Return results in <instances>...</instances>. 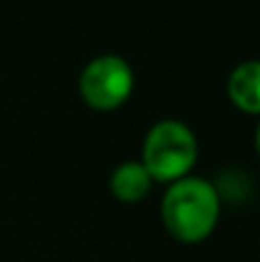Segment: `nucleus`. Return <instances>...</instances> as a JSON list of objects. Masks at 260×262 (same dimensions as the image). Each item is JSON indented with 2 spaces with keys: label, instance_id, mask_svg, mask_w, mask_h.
Returning <instances> with one entry per match:
<instances>
[{
  "label": "nucleus",
  "instance_id": "obj_1",
  "mask_svg": "<svg viewBox=\"0 0 260 262\" xmlns=\"http://www.w3.org/2000/svg\"><path fill=\"white\" fill-rule=\"evenodd\" d=\"M161 221L170 237L182 244H198L214 232L221 216V191L201 175L170 182L161 195Z\"/></svg>",
  "mask_w": 260,
  "mask_h": 262
},
{
  "label": "nucleus",
  "instance_id": "obj_2",
  "mask_svg": "<svg viewBox=\"0 0 260 262\" xmlns=\"http://www.w3.org/2000/svg\"><path fill=\"white\" fill-rule=\"evenodd\" d=\"M198 159V138L184 120L166 118L147 129L141 147V161L157 182L180 180L191 175Z\"/></svg>",
  "mask_w": 260,
  "mask_h": 262
},
{
  "label": "nucleus",
  "instance_id": "obj_3",
  "mask_svg": "<svg viewBox=\"0 0 260 262\" xmlns=\"http://www.w3.org/2000/svg\"><path fill=\"white\" fill-rule=\"evenodd\" d=\"M134 81V67L127 58L118 53H101L81 69L78 92L92 108L113 111L132 97Z\"/></svg>",
  "mask_w": 260,
  "mask_h": 262
},
{
  "label": "nucleus",
  "instance_id": "obj_4",
  "mask_svg": "<svg viewBox=\"0 0 260 262\" xmlns=\"http://www.w3.org/2000/svg\"><path fill=\"white\" fill-rule=\"evenodd\" d=\"M228 97L240 111L260 115V60H244L230 72Z\"/></svg>",
  "mask_w": 260,
  "mask_h": 262
},
{
  "label": "nucleus",
  "instance_id": "obj_5",
  "mask_svg": "<svg viewBox=\"0 0 260 262\" xmlns=\"http://www.w3.org/2000/svg\"><path fill=\"white\" fill-rule=\"evenodd\" d=\"M152 175L141 159H124L111 172V191L122 203H138L152 189Z\"/></svg>",
  "mask_w": 260,
  "mask_h": 262
},
{
  "label": "nucleus",
  "instance_id": "obj_6",
  "mask_svg": "<svg viewBox=\"0 0 260 262\" xmlns=\"http://www.w3.org/2000/svg\"><path fill=\"white\" fill-rule=\"evenodd\" d=\"M253 140H256V149H258V154H260V122H258V127H256V136H253Z\"/></svg>",
  "mask_w": 260,
  "mask_h": 262
}]
</instances>
